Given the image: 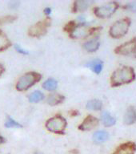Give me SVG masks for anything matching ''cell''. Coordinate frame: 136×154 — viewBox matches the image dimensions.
I'll list each match as a JSON object with an SVG mask.
<instances>
[{
  "instance_id": "obj_1",
  "label": "cell",
  "mask_w": 136,
  "mask_h": 154,
  "mask_svg": "<svg viewBox=\"0 0 136 154\" xmlns=\"http://www.w3.org/2000/svg\"><path fill=\"white\" fill-rule=\"evenodd\" d=\"M135 79L134 68L128 66H122L113 72L110 76V85L113 88L122 86L131 83Z\"/></svg>"
},
{
  "instance_id": "obj_3",
  "label": "cell",
  "mask_w": 136,
  "mask_h": 154,
  "mask_svg": "<svg viewBox=\"0 0 136 154\" xmlns=\"http://www.w3.org/2000/svg\"><path fill=\"white\" fill-rule=\"evenodd\" d=\"M67 126V120L61 115L55 116L46 122V128L56 134H63Z\"/></svg>"
},
{
  "instance_id": "obj_26",
  "label": "cell",
  "mask_w": 136,
  "mask_h": 154,
  "mask_svg": "<svg viewBox=\"0 0 136 154\" xmlns=\"http://www.w3.org/2000/svg\"><path fill=\"white\" fill-rule=\"evenodd\" d=\"M14 48H15V50H16L19 53H20V54H23V55H27V54H28V52H27L26 50L23 49V48L20 47V45L15 44V45H14Z\"/></svg>"
},
{
  "instance_id": "obj_31",
  "label": "cell",
  "mask_w": 136,
  "mask_h": 154,
  "mask_svg": "<svg viewBox=\"0 0 136 154\" xmlns=\"http://www.w3.org/2000/svg\"><path fill=\"white\" fill-rule=\"evenodd\" d=\"M71 154H79V152L77 151V150H73V151H71Z\"/></svg>"
},
{
  "instance_id": "obj_15",
  "label": "cell",
  "mask_w": 136,
  "mask_h": 154,
  "mask_svg": "<svg viewBox=\"0 0 136 154\" xmlns=\"http://www.w3.org/2000/svg\"><path fill=\"white\" fill-rule=\"evenodd\" d=\"M86 66L92 70L95 74H100L103 67V62L99 59H96V60H91V62H89Z\"/></svg>"
},
{
  "instance_id": "obj_13",
  "label": "cell",
  "mask_w": 136,
  "mask_h": 154,
  "mask_svg": "<svg viewBox=\"0 0 136 154\" xmlns=\"http://www.w3.org/2000/svg\"><path fill=\"white\" fill-rule=\"evenodd\" d=\"M99 46H100V43H99L98 38H95L84 43L83 48L88 52H95L98 50Z\"/></svg>"
},
{
  "instance_id": "obj_11",
  "label": "cell",
  "mask_w": 136,
  "mask_h": 154,
  "mask_svg": "<svg viewBox=\"0 0 136 154\" xmlns=\"http://www.w3.org/2000/svg\"><path fill=\"white\" fill-rule=\"evenodd\" d=\"M136 122V109L134 107H130L124 116V123L127 125H131Z\"/></svg>"
},
{
  "instance_id": "obj_10",
  "label": "cell",
  "mask_w": 136,
  "mask_h": 154,
  "mask_svg": "<svg viewBox=\"0 0 136 154\" xmlns=\"http://www.w3.org/2000/svg\"><path fill=\"white\" fill-rule=\"evenodd\" d=\"M136 152V144L128 141L120 144L112 154H134Z\"/></svg>"
},
{
  "instance_id": "obj_2",
  "label": "cell",
  "mask_w": 136,
  "mask_h": 154,
  "mask_svg": "<svg viewBox=\"0 0 136 154\" xmlns=\"http://www.w3.org/2000/svg\"><path fill=\"white\" fill-rule=\"evenodd\" d=\"M42 79L41 74L35 72H30L24 74L18 80L16 84V89L19 91H24L39 82Z\"/></svg>"
},
{
  "instance_id": "obj_14",
  "label": "cell",
  "mask_w": 136,
  "mask_h": 154,
  "mask_svg": "<svg viewBox=\"0 0 136 154\" xmlns=\"http://www.w3.org/2000/svg\"><path fill=\"white\" fill-rule=\"evenodd\" d=\"M65 100V96L62 95L57 93H53L50 94L48 96L47 99V102L49 105L50 106H55L59 104V103H62Z\"/></svg>"
},
{
  "instance_id": "obj_27",
  "label": "cell",
  "mask_w": 136,
  "mask_h": 154,
  "mask_svg": "<svg viewBox=\"0 0 136 154\" xmlns=\"http://www.w3.org/2000/svg\"><path fill=\"white\" fill-rule=\"evenodd\" d=\"M69 113L71 116H78V114H79V112L76 110H71Z\"/></svg>"
},
{
  "instance_id": "obj_21",
  "label": "cell",
  "mask_w": 136,
  "mask_h": 154,
  "mask_svg": "<svg viewBox=\"0 0 136 154\" xmlns=\"http://www.w3.org/2000/svg\"><path fill=\"white\" fill-rule=\"evenodd\" d=\"M28 99L31 103H37V102L43 100V99H44V95L41 91H33L32 93L29 95Z\"/></svg>"
},
{
  "instance_id": "obj_23",
  "label": "cell",
  "mask_w": 136,
  "mask_h": 154,
  "mask_svg": "<svg viewBox=\"0 0 136 154\" xmlns=\"http://www.w3.org/2000/svg\"><path fill=\"white\" fill-rule=\"evenodd\" d=\"M15 19H16V17L13 16V15H7V16L1 17V18H0V25L12 23V22H14Z\"/></svg>"
},
{
  "instance_id": "obj_28",
  "label": "cell",
  "mask_w": 136,
  "mask_h": 154,
  "mask_svg": "<svg viewBox=\"0 0 136 154\" xmlns=\"http://www.w3.org/2000/svg\"><path fill=\"white\" fill-rule=\"evenodd\" d=\"M44 13L47 15H49L51 13V9H50V7H46L45 9H44Z\"/></svg>"
},
{
  "instance_id": "obj_5",
  "label": "cell",
  "mask_w": 136,
  "mask_h": 154,
  "mask_svg": "<svg viewBox=\"0 0 136 154\" xmlns=\"http://www.w3.org/2000/svg\"><path fill=\"white\" fill-rule=\"evenodd\" d=\"M50 23H51V19L49 17L43 19V21L38 22L34 26L30 27L28 31L29 35L31 37H36V38H39L41 36H43L47 32Z\"/></svg>"
},
{
  "instance_id": "obj_4",
  "label": "cell",
  "mask_w": 136,
  "mask_h": 154,
  "mask_svg": "<svg viewBox=\"0 0 136 154\" xmlns=\"http://www.w3.org/2000/svg\"><path fill=\"white\" fill-rule=\"evenodd\" d=\"M131 26V19L129 18L124 19L115 22L109 30V34L110 37L114 38H121L127 33Z\"/></svg>"
},
{
  "instance_id": "obj_29",
  "label": "cell",
  "mask_w": 136,
  "mask_h": 154,
  "mask_svg": "<svg viewBox=\"0 0 136 154\" xmlns=\"http://www.w3.org/2000/svg\"><path fill=\"white\" fill-rule=\"evenodd\" d=\"M3 72H4V67L2 64H0V76L2 75Z\"/></svg>"
},
{
  "instance_id": "obj_6",
  "label": "cell",
  "mask_w": 136,
  "mask_h": 154,
  "mask_svg": "<svg viewBox=\"0 0 136 154\" xmlns=\"http://www.w3.org/2000/svg\"><path fill=\"white\" fill-rule=\"evenodd\" d=\"M119 7V4L117 2H110L100 7H95L94 9V13L98 18L106 19L114 14V13L117 11Z\"/></svg>"
},
{
  "instance_id": "obj_17",
  "label": "cell",
  "mask_w": 136,
  "mask_h": 154,
  "mask_svg": "<svg viewBox=\"0 0 136 154\" xmlns=\"http://www.w3.org/2000/svg\"><path fill=\"white\" fill-rule=\"evenodd\" d=\"M101 120H102V122L105 127H111L116 122L115 117H113L110 114V112H108L107 111L102 113Z\"/></svg>"
},
{
  "instance_id": "obj_20",
  "label": "cell",
  "mask_w": 136,
  "mask_h": 154,
  "mask_svg": "<svg viewBox=\"0 0 136 154\" xmlns=\"http://www.w3.org/2000/svg\"><path fill=\"white\" fill-rule=\"evenodd\" d=\"M58 83L55 79L50 78V79H47L44 83L43 84V88L45 90H47L49 91H55V89L57 88Z\"/></svg>"
},
{
  "instance_id": "obj_25",
  "label": "cell",
  "mask_w": 136,
  "mask_h": 154,
  "mask_svg": "<svg viewBox=\"0 0 136 154\" xmlns=\"http://www.w3.org/2000/svg\"><path fill=\"white\" fill-rule=\"evenodd\" d=\"M124 9L130 10L131 11H136V2H130L124 7Z\"/></svg>"
},
{
  "instance_id": "obj_30",
  "label": "cell",
  "mask_w": 136,
  "mask_h": 154,
  "mask_svg": "<svg viewBox=\"0 0 136 154\" xmlns=\"http://www.w3.org/2000/svg\"><path fill=\"white\" fill-rule=\"evenodd\" d=\"M4 142H5V139L2 137V136H0V144H3Z\"/></svg>"
},
{
  "instance_id": "obj_22",
  "label": "cell",
  "mask_w": 136,
  "mask_h": 154,
  "mask_svg": "<svg viewBox=\"0 0 136 154\" xmlns=\"http://www.w3.org/2000/svg\"><path fill=\"white\" fill-rule=\"evenodd\" d=\"M5 127L7 128H22L23 126L19 122H17L16 120L12 119L10 116H7V120L5 122Z\"/></svg>"
},
{
  "instance_id": "obj_19",
  "label": "cell",
  "mask_w": 136,
  "mask_h": 154,
  "mask_svg": "<svg viewBox=\"0 0 136 154\" xmlns=\"http://www.w3.org/2000/svg\"><path fill=\"white\" fill-rule=\"evenodd\" d=\"M103 108V103L98 100H91L86 103V108L89 110L99 111Z\"/></svg>"
},
{
  "instance_id": "obj_18",
  "label": "cell",
  "mask_w": 136,
  "mask_h": 154,
  "mask_svg": "<svg viewBox=\"0 0 136 154\" xmlns=\"http://www.w3.org/2000/svg\"><path fill=\"white\" fill-rule=\"evenodd\" d=\"M11 46V43L7 35L3 31L0 30V51L7 50Z\"/></svg>"
},
{
  "instance_id": "obj_9",
  "label": "cell",
  "mask_w": 136,
  "mask_h": 154,
  "mask_svg": "<svg viewBox=\"0 0 136 154\" xmlns=\"http://www.w3.org/2000/svg\"><path fill=\"white\" fill-rule=\"evenodd\" d=\"M98 123L99 120L98 118L94 116L88 115L84 119L81 125H79L78 128L81 131H91V129L98 126Z\"/></svg>"
},
{
  "instance_id": "obj_24",
  "label": "cell",
  "mask_w": 136,
  "mask_h": 154,
  "mask_svg": "<svg viewBox=\"0 0 136 154\" xmlns=\"http://www.w3.org/2000/svg\"><path fill=\"white\" fill-rule=\"evenodd\" d=\"M77 26L76 23L74 21H70L69 23H67L66 25H65L64 28H63V30H64L65 31H67V33L71 34L72 32V31H74V29L75 28V26Z\"/></svg>"
},
{
  "instance_id": "obj_12",
  "label": "cell",
  "mask_w": 136,
  "mask_h": 154,
  "mask_svg": "<svg viewBox=\"0 0 136 154\" xmlns=\"http://www.w3.org/2000/svg\"><path fill=\"white\" fill-rule=\"evenodd\" d=\"M91 3H92V2L88 1V0H77L73 4V10L72 11H73V12L83 11L90 7Z\"/></svg>"
},
{
  "instance_id": "obj_16",
  "label": "cell",
  "mask_w": 136,
  "mask_h": 154,
  "mask_svg": "<svg viewBox=\"0 0 136 154\" xmlns=\"http://www.w3.org/2000/svg\"><path fill=\"white\" fill-rule=\"evenodd\" d=\"M109 138V133L103 130H99L94 133L93 141L95 144H102Z\"/></svg>"
},
{
  "instance_id": "obj_7",
  "label": "cell",
  "mask_w": 136,
  "mask_h": 154,
  "mask_svg": "<svg viewBox=\"0 0 136 154\" xmlns=\"http://www.w3.org/2000/svg\"><path fill=\"white\" fill-rule=\"evenodd\" d=\"M100 29L101 27H90L86 23H79L75 26L74 31L70 34V37L74 39L86 38Z\"/></svg>"
},
{
  "instance_id": "obj_8",
  "label": "cell",
  "mask_w": 136,
  "mask_h": 154,
  "mask_svg": "<svg viewBox=\"0 0 136 154\" xmlns=\"http://www.w3.org/2000/svg\"><path fill=\"white\" fill-rule=\"evenodd\" d=\"M115 53L117 55H129L136 54V37L130 41L121 44L115 49Z\"/></svg>"
}]
</instances>
